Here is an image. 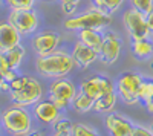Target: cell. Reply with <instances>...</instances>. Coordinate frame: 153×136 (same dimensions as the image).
<instances>
[{
    "label": "cell",
    "mask_w": 153,
    "mask_h": 136,
    "mask_svg": "<svg viewBox=\"0 0 153 136\" xmlns=\"http://www.w3.org/2000/svg\"><path fill=\"white\" fill-rule=\"evenodd\" d=\"M0 90H5V92H9V83L3 78V75L0 73Z\"/></svg>",
    "instance_id": "cell-30"
},
{
    "label": "cell",
    "mask_w": 153,
    "mask_h": 136,
    "mask_svg": "<svg viewBox=\"0 0 153 136\" xmlns=\"http://www.w3.org/2000/svg\"><path fill=\"white\" fill-rule=\"evenodd\" d=\"M152 130H153V126H152Z\"/></svg>",
    "instance_id": "cell-40"
},
{
    "label": "cell",
    "mask_w": 153,
    "mask_h": 136,
    "mask_svg": "<svg viewBox=\"0 0 153 136\" xmlns=\"http://www.w3.org/2000/svg\"><path fill=\"white\" fill-rule=\"evenodd\" d=\"M25 54H26V52H25V47H23L22 44H19V46L12 47V49H9V51L5 52L6 60H8L11 69L16 70V69L22 64V61H23V58H25Z\"/></svg>",
    "instance_id": "cell-20"
},
{
    "label": "cell",
    "mask_w": 153,
    "mask_h": 136,
    "mask_svg": "<svg viewBox=\"0 0 153 136\" xmlns=\"http://www.w3.org/2000/svg\"><path fill=\"white\" fill-rule=\"evenodd\" d=\"M124 2L126 0H104V11L109 14H113L123 6Z\"/></svg>",
    "instance_id": "cell-28"
},
{
    "label": "cell",
    "mask_w": 153,
    "mask_h": 136,
    "mask_svg": "<svg viewBox=\"0 0 153 136\" xmlns=\"http://www.w3.org/2000/svg\"><path fill=\"white\" fill-rule=\"evenodd\" d=\"M72 136H98V133L95 132V129L78 122V124H74L72 127Z\"/></svg>",
    "instance_id": "cell-26"
},
{
    "label": "cell",
    "mask_w": 153,
    "mask_h": 136,
    "mask_svg": "<svg viewBox=\"0 0 153 136\" xmlns=\"http://www.w3.org/2000/svg\"><path fill=\"white\" fill-rule=\"evenodd\" d=\"M26 136H43L42 133H38V132H31L29 135H26Z\"/></svg>",
    "instance_id": "cell-34"
},
{
    "label": "cell",
    "mask_w": 153,
    "mask_h": 136,
    "mask_svg": "<svg viewBox=\"0 0 153 136\" xmlns=\"http://www.w3.org/2000/svg\"><path fill=\"white\" fill-rule=\"evenodd\" d=\"M43 2H54V0H43Z\"/></svg>",
    "instance_id": "cell-37"
},
{
    "label": "cell",
    "mask_w": 153,
    "mask_h": 136,
    "mask_svg": "<svg viewBox=\"0 0 153 136\" xmlns=\"http://www.w3.org/2000/svg\"><path fill=\"white\" fill-rule=\"evenodd\" d=\"M2 127L12 136H26L32 132V118L26 107L16 104L3 110Z\"/></svg>",
    "instance_id": "cell-4"
},
{
    "label": "cell",
    "mask_w": 153,
    "mask_h": 136,
    "mask_svg": "<svg viewBox=\"0 0 153 136\" xmlns=\"http://www.w3.org/2000/svg\"><path fill=\"white\" fill-rule=\"evenodd\" d=\"M20 40H22V34L8 20L0 21V51L6 52L9 49L19 46Z\"/></svg>",
    "instance_id": "cell-14"
},
{
    "label": "cell",
    "mask_w": 153,
    "mask_h": 136,
    "mask_svg": "<svg viewBox=\"0 0 153 136\" xmlns=\"http://www.w3.org/2000/svg\"><path fill=\"white\" fill-rule=\"evenodd\" d=\"M117 100H118V93L117 92H110V93H106L101 98L95 100V104H94V110L95 112H100V113H110L115 104H117Z\"/></svg>",
    "instance_id": "cell-18"
},
{
    "label": "cell",
    "mask_w": 153,
    "mask_h": 136,
    "mask_svg": "<svg viewBox=\"0 0 153 136\" xmlns=\"http://www.w3.org/2000/svg\"><path fill=\"white\" fill-rule=\"evenodd\" d=\"M147 24H149L150 34H152V37H153V12H150V14L147 16Z\"/></svg>",
    "instance_id": "cell-31"
},
{
    "label": "cell",
    "mask_w": 153,
    "mask_h": 136,
    "mask_svg": "<svg viewBox=\"0 0 153 136\" xmlns=\"http://www.w3.org/2000/svg\"><path fill=\"white\" fill-rule=\"evenodd\" d=\"M146 109L149 110L150 113H153V100H152L150 103H147V104H146Z\"/></svg>",
    "instance_id": "cell-33"
},
{
    "label": "cell",
    "mask_w": 153,
    "mask_h": 136,
    "mask_svg": "<svg viewBox=\"0 0 153 136\" xmlns=\"http://www.w3.org/2000/svg\"><path fill=\"white\" fill-rule=\"evenodd\" d=\"M2 2H5V0H0V5H2Z\"/></svg>",
    "instance_id": "cell-38"
},
{
    "label": "cell",
    "mask_w": 153,
    "mask_h": 136,
    "mask_svg": "<svg viewBox=\"0 0 153 136\" xmlns=\"http://www.w3.org/2000/svg\"><path fill=\"white\" fill-rule=\"evenodd\" d=\"M54 132L55 133H71L72 135V127H74V124L68 119V118H58L55 122H54Z\"/></svg>",
    "instance_id": "cell-25"
},
{
    "label": "cell",
    "mask_w": 153,
    "mask_h": 136,
    "mask_svg": "<svg viewBox=\"0 0 153 136\" xmlns=\"http://www.w3.org/2000/svg\"><path fill=\"white\" fill-rule=\"evenodd\" d=\"M34 115L37 116L38 121L45 122V124H54V122L61 116V110L51 101H38L34 106Z\"/></svg>",
    "instance_id": "cell-15"
},
{
    "label": "cell",
    "mask_w": 153,
    "mask_h": 136,
    "mask_svg": "<svg viewBox=\"0 0 153 136\" xmlns=\"http://www.w3.org/2000/svg\"><path fill=\"white\" fill-rule=\"evenodd\" d=\"M112 21V14L98 9V8H89L83 11L81 14L72 16L65 20V28L68 31H81V29H98L103 31L106 26H109Z\"/></svg>",
    "instance_id": "cell-3"
},
{
    "label": "cell",
    "mask_w": 153,
    "mask_h": 136,
    "mask_svg": "<svg viewBox=\"0 0 153 136\" xmlns=\"http://www.w3.org/2000/svg\"><path fill=\"white\" fill-rule=\"evenodd\" d=\"M129 3L132 8L143 12L144 16H149L150 12H153V0H129Z\"/></svg>",
    "instance_id": "cell-23"
},
{
    "label": "cell",
    "mask_w": 153,
    "mask_h": 136,
    "mask_svg": "<svg viewBox=\"0 0 153 136\" xmlns=\"http://www.w3.org/2000/svg\"><path fill=\"white\" fill-rule=\"evenodd\" d=\"M133 136H153V130L144 126H135Z\"/></svg>",
    "instance_id": "cell-29"
},
{
    "label": "cell",
    "mask_w": 153,
    "mask_h": 136,
    "mask_svg": "<svg viewBox=\"0 0 153 136\" xmlns=\"http://www.w3.org/2000/svg\"><path fill=\"white\" fill-rule=\"evenodd\" d=\"M6 6L11 9H34L35 0H5Z\"/></svg>",
    "instance_id": "cell-24"
},
{
    "label": "cell",
    "mask_w": 153,
    "mask_h": 136,
    "mask_svg": "<svg viewBox=\"0 0 153 136\" xmlns=\"http://www.w3.org/2000/svg\"><path fill=\"white\" fill-rule=\"evenodd\" d=\"M72 57H74V61L75 64L81 67V69H87L91 64H94L95 61L100 58V54L95 51V49L86 46L84 43H81L80 40L74 44V49H72Z\"/></svg>",
    "instance_id": "cell-13"
},
{
    "label": "cell",
    "mask_w": 153,
    "mask_h": 136,
    "mask_svg": "<svg viewBox=\"0 0 153 136\" xmlns=\"http://www.w3.org/2000/svg\"><path fill=\"white\" fill-rule=\"evenodd\" d=\"M143 80L144 78L136 72H124L118 78L117 93L126 104L133 106V104L139 103L138 93H139V86H141Z\"/></svg>",
    "instance_id": "cell-7"
},
{
    "label": "cell",
    "mask_w": 153,
    "mask_h": 136,
    "mask_svg": "<svg viewBox=\"0 0 153 136\" xmlns=\"http://www.w3.org/2000/svg\"><path fill=\"white\" fill-rule=\"evenodd\" d=\"M74 57L66 51H55L46 57H37L35 69L42 77L46 78H65L74 69Z\"/></svg>",
    "instance_id": "cell-1"
},
{
    "label": "cell",
    "mask_w": 153,
    "mask_h": 136,
    "mask_svg": "<svg viewBox=\"0 0 153 136\" xmlns=\"http://www.w3.org/2000/svg\"><path fill=\"white\" fill-rule=\"evenodd\" d=\"M0 73H2L3 78H5L8 83L14 81V80L19 77L17 73H16V70H14V69H11V66H9V63H8L6 55H5L3 51H0Z\"/></svg>",
    "instance_id": "cell-22"
},
{
    "label": "cell",
    "mask_w": 153,
    "mask_h": 136,
    "mask_svg": "<svg viewBox=\"0 0 153 136\" xmlns=\"http://www.w3.org/2000/svg\"><path fill=\"white\" fill-rule=\"evenodd\" d=\"M106 129L110 136H133L135 124L126 116L110 112L106 116Z\"/></svg>",
    "instance_id": "cell-12"
},
{
    "label": "cell",
    "mask_w": 153,
    "mask_h": 136,
    "mask_svg": "<svg viewBox=\"0 0 153 136\" xmlns=\"http://www.w3.org/2000/svg\"><path fill=\"white\" fill-rule=\"evenodd\" d=\"M80 90L89 95L91 98H94V100H98V98H101L106 93L117 92V86L104 75H95V77H91V78L81 81Z\"/></svg>",
    "instance_id": "cell-10"
},
{
    "label": "cell",
    "mask_w": 153,
    "mask_h": 136,
    "mask_svg": "<svg viewBox=\"0 0 153 136\" xmlns=\"http://www.w3.org/2000/svg\"><path fill=\"white\" fill-rule=\"evenodd\" d=\"M92 3H94V6H95V8L103 9V11H104V0H92Z\"/></svg>",
    "instance_id": "cell-32"
},
{
    "label": "cell",
    "mask_w": 153,
    "mask_h": 136,
    "mask_svg": "<svg viewBox=\"0 0 153 136\" xmlns=\"http://www.w3.org/2000/svg\"><path fill=\"white\" fill-rule=\"evenodd\" d=\"M76 93L78 92H76L74 83L68 78L54 80L49 86V100L60 110H66L69 106H72V101Z\"/></svg>",
    "instance_id": "cell-6"
},
{
    "label": "cell",
    "mask_w": 153,
    "mask_h": 136,
    "mask_svg": "<svg viewBox=\"0 0 153 136\" xmlns=\"http://www.w3.org/2000/svg\"><path fill=\"white\" fill-rule=\"evenodd\" d=\"M94 104H95L94 98H91L89 95H86V93L81 92V90L75 95L74 101H72L74 109H75L78 113H87V112H91V110H94Z\"/></svg>",
    "instance_id": "cell-19"
},
{
    "label": "cell",
    "mask_w": 153,
    "mask_h": 136,
    "mask_svg": "<svg viewBox=\"0 0 153 136\" xmlns=\"http://www.w3.org/2000/svg\"><path fill=\"white\" fill-rule=\"evenodd\" d=\"M8 21L22 35H32L38 28V14L34 9H11Z\"/></svg>",
    "instance_id": "cell-8"
},
{
    "label": "cell",
    "mask_w": 153,
    "mask_h": 136,
    "mask_svg": "<svg viewBox=\"0 0 153 136\" xmlns=\"http://www.w3.org/2000/svg\"><path fill=\"white\" fill-rule=\"evenodd\" d=\"M138 96H139V101H141L144 106L153 100V80H150V78L143 80L141 86H139Z\"/></svg>",
    "instance_id": "cell-21"
},
{
    "label": "cell",
    "mask_w": 153,
    "mask_h": 136,
    "mask_svg": "<svg viewBox=\"0 0 153 136\" xmlns=\"http://www.w3.org/2000/svg\"><path fill=\"white\" fill-rule=\"evenodd\" d=\"M54 136H72L71 133H55Z\"/></svg>",
    "instance_id": "cell-35"
},
{
    "label": "cell",
    "mask_w": 153,
    "mask_h": 136,
    "mask_svg": "<svg viewBox=\"0 0 153 136\" xmlns=\"http://www.w3.org/2000/svg\"><path fill=\"white\" fill-rule=\"evenodd\" d=\"M130 51L135 58L138 60H149L153 57V40H132L130 41Z\"/></svg>",
    "instance_id": "cell-17"
},
{
    "label": "cell",
    "mask_w": 153,
    "mask_h": 136,
    "mask_svg": "<svg viewBox=\"0 0 153 136\" xmlns=\"http://www.w3.org/2000/svg\"><path fill=\"white\" fill-rule=\"evenodd\" d=\"M103 38H104V34L98 29H81V31H78V40L81 43H84L86 46L95 49L98 54H100L101 44H103Z\"/></svg>",
    "instance_id": "cell-16"
},
{
    "label": "cell",
    "mask_w": 153,
    "mask_h": 136,
    "mask_svg": "<svg viewBox=\"0 0 153 136\" xmlns=\"http://www.w3.org/2000/svg\"><path fill=\"white\" fill-rule=\"evenodd\" d=\"M152 69H153V61H152Z\"/></svg>",
    "instance_id": "cell-39"
},
{
    "label": "cell",
    "mask_w": 153,
    "mask_h": 136,
    "mask_svg": "<svg viewBox=\"0 0 153 136\" xmlns=\"http://www.w3.org/2000/svg\"><path fill=\"white\" fill-rule=\"evenodd\" d=\"M60 41H61V37L58 32L46 29L42 32H37L32 37L31 44H32V49L37 57H46L57 51Z\"/></svg>",
    "instance_id": "cell-9"
},
{
    "label": "cell",
    "mask_w": 153,
    "mask_h": 136,
    "mask_svg": "<svg viewBox=\"0 0 153 136\" xmlns=\"http://www.w3.org/2000/svg\"><path fill=\"white\" fill-rule=\"evenodd\" d=\"M60 2H61V9H63L65 14L75 16L76 8H78V5L81 3V0H60Z\"/></svg>",
    "instance_id": "cell-27"
},
{
    "label": "cell",
    "mask_w": 153,
    "mask_h": 136,
    "mask_svg": "<svg viewBox=\"0 0 153 136\" xmlns=\"http://www.w3.org/2000/svg\"><path fill=\"white\" fill-rule=\"evenodd\" d=\"M2 113H3V112H0V124H2Z\"/></svg>",
    "instance_id": "cell-36"
},
{
    "label": "cell",
    "mask_w": 153,
    "mask_h": 136,
    "mask_svg": "<svg viewBox=\"0 0 153 136\" xmlns=\"http://www.w3.org/2000/svg\"><path fill=\"white\" fill-rule=\"evenodd\" d=\"M9 95L17 106L28 107L35 106L42 100L43 89L40 83L32 77H17L9 83Z\"/></svg>",
    "instance_id": "cell-2"
},
{
    "label": "cell",
    "mask_w": 153,
    "mask_h": 136,
    "mask_svg": "<svg viewBox=\"0 0 153 136\" xmlns=\"http://www.w3.org/2000/svg\"><path fill=\"white\" fill-rule=\"evenodd\" d=\"M123 24L129 34L130 40H146L152 38V34L147 24V16L135 8H127L123 12Z\"/></svg>",
    "instance_id": "cell-5"
},
{
    "label": "cell",
    "mask_w": 153,
    "mask_h": 136,
    "mask_svg": "<svg viewBox=\"0 0 153 136\" xmlns=\"http://www.w3.org/2000/svg\"><path fill=\"white\" fill-rule=\"evenodd\" d=\"M121 38L117 32L113 31H107L104 32V38H103V44L100 49V58L104 64H113L117 63L120 55H121Z\"/></svg>",
    "instance_id": "cell-11"
}]
</instances>
